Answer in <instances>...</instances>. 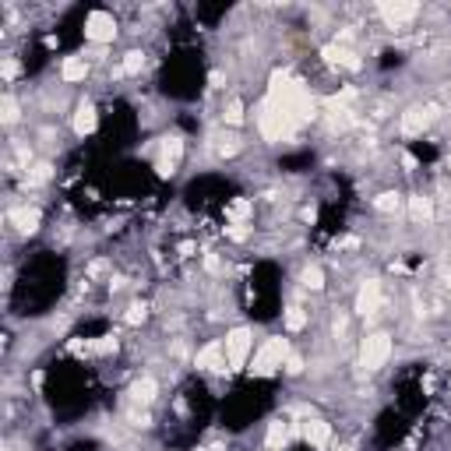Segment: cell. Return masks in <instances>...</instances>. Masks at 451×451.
<instances>
[{
  "instance_id": "cell-1",
  "label": "cell",
  "mask_w": 451,
  "mask_h": 451,
  "mask_svg": "<svg viewBox=\"0 0 451 451\" xmlns=\"http://www.w3.org/2000/svg\"><path fill=\"white\" fill-rule=\"evenodd\" d=\"M289 339H282V335H271L265 339V346L261 349H254V360H251V374L254 377H268L275 370H282L286 360H289Z\"/></svg>"
},
{
  "instance_id": "cell-2",
  "label": "cell",
  "mask_w": 451,
  "mask_h": 451,
  "mask_svg": "<svg viewBox=\"0 0 451 451\" xmlns=\"http://www.w3.org/2000/svg\"><path fill=\"white\" fill-rule=\"evenodd\" d=\"M222 346H226V360H229V370H240V366H247L251 360V349H254V335H251V328H233V332H226V339H222Z\"/></svg>"
},
{
  "instance_id": "cell-3",
  "label": "cell",
  "mask_w": 451,
  "mask_h": 451,
  "mask_svg": "<svg viewBox=\"0 0 451 451\" xmlns=\"http://www.w3.org/2000/svg\"><path fill=\"white\" fill-rule=\"evenodd\" d=\"M391 357V335H384V332H374V335H366L360 346V363L366 370H381L384 363Z\"/></svg>"
},
{
  "instance_id": "cell-4",
  "label": "cell",
  "mask_w": 451,
  "mask_h": 451,
  "mask_svg": "<svg viewBox=\"0 0 451 451\" xmlns=\"http://www.w3.org/2000/svg\"><path fill=\"white\" fill-rule=\"evenodd\" d=\"M113 36H116V21H113V14L109 11H92L89 18H85V39L89 43H113Z\"/></svg>"
},
{
  "instance_id": "cell-5",
  "label": "cell",
  "mask_w": 451,
  "mask_h": 451,
  "mask_svg": "<svg viewBox=\"0 0 451 451\" xmlns=\"http://www.w3.org/2000/svg\"><path fill=\"white\" fill-rule=\"evenodd\" d=\"M430 120H434V106H409L406 113H402V134L406 138H416V134H423L427 127H430Z\"/></svg>"
},
{
  "instance_id": "cell-6",
  "label": "cell",
  "mask_w": 451,
  "mask_h": 451,
  "mask_svg": "<svg viewBox=\"0 0 451 451\" xmlns=\"http://www.w3.org/2000/svg\"><path fill=\"white\" fill-rule=\"evenodd\" d=\"M180 156H183V138H177V134H173V138H163V156H159V163H156L159 177H173Z\"/></svg>"
},
{
  "instance_id": "cell-7",
  "label": "cell",
  "mask_w": 451,
  "mask_h": 451,
  "mask_svg": "<svg viewBox=\"0 0 451 451\" xmlns=\"http://www.w3.org/2000/svg\"><path fill=\"white\" fill-rule=\"evenodd\" d=\"M194 363H197L201 370H208V374H222V370H229V366H226V363H229L226 360V346H222V342H208V346L194 357Z\"/></svg>"
},
{
  "instance_id": "cell-8",
  "label": "cell",
  "mask_w": 451,
  "mask_h": 451,
  "mask_svg": "<svg viewBox=\"0 0 451 451\" xmlns=\"http://www.w3.org/2000/svg\"><path fill=\"white\" fill-rule=\"evenodd\" d=\"M377 310H381V282L377 278H366L360 286V293H357V314L370 317Z\"/></svg>"
},
{
  "instance_id": "cell-9",
  "label": "cell",
  "mask_w": 451,
  "mask_h": 451,
  "mask_svg": "<svg viewBox=\"0 0 451 451\" xmlns=\"http://www.w3.org/2000/svg\"><path fill=\"white\" fill-rule=\"evenodd\" d=\"M377 11H381V18H384L388 25H395V28H398L402 21H409V18H416V14H420V7H416V4H381Z\"/></svg>"
},
{
  "instance_id": "cell-10",
  "label": "cell",
  "mask_w": 451,
  "mask_h": 451,
  "mask_svg": "<svg viewBox=\"0 0 451 451\" xmlns=\"http://www.w3.org/2000/svg\"><path fill=\"white\" fill-rule=\"evenodd\" d=\"M95 127H99V113H95V106H92V102H82V106L75 109V134H78V138H89Z\"/></svg>"
},
{
  "instance_id": "cell-11",
  "label": "cell",
  "mask_w": 451,
  "mask_h": 451,
  "mask_svg": "<svg viewBox=\"0 0 451 451\" xmlns=\"http://www.w3.org/2000/svg\"><path fill=\"white\" fill-rule=\"evenodd\" d=\"M303 438H307V445H314L317 451L328 448V441H332V427L325 423V420H310L307 427H303Z\"/></svg>"
},
{
  "instance_id": "cell-12",
  "label": "cell",
  "mask_w": 451,
  "mask_h": 451,
  "mask_svg": "<svg viewBox=\"0 0 451 451\" xmlns=\"http://www.w3.org/2000/svg\"><path fill=\"white\" fill-rule=\"evenodd\" d=\"M409 215H413V222H430L434 219V201L427 194H413L409 197Z\"/></svg>"
},
{
  "instance_id": "cell-13",
  "label": "cell",
  "mask_w": 451,
  "mask_h": 451,
  "mask_svg": "<svg viewBox=\"0 0 451 451\" xmlns=\"http://www.w3.org/2000/svg\"><path fill=\"white\" fill-rule=\"evenodd\" d=\"M85 75H89L85 57H67V60L60 64V78H64V82H85Z\"/></svg>"
},
{
  "instance_id": "cell-14",
  "label": "cell",
  "mask_w": 451,
  "mask_h": 451,
  "mask_svg": "<svg viewBox=\"0 0 451 451\" xmlns=\"http://www.w3.org/2000/svg\"><path fill=\"white\" fill-rule=\"evenodd\" d=\"M11 222L18 226V233H36L39 229V212L36 208H14L11 212Z\"/></svg>"
},
{
  "instance_id": "cell-15",
  "label": "cell",
  "mask_w": 451,
  "mask_h": 451,
  "mask_svg": "<svg viewBox=\"0 0 451 451\" xmlns=\"http://www.w3.org/2000/svg\"><path fill=\"white\" fill-rule=\"evenodd\" d=\"M286 441H289V427H286L282 420H275V423L268 427V448L282 451V448H286Z\"/></svg>"
},
{
  "instance_id": "cell-16",
  "label": "cell",
  "mask_w": 451,
  "mask_h": 451,
  "mask_svg": "<svg viewBox=\"0 0 451 451\" xmlns=\"http://www.w3.org/2000/svg\"><path fill=\"white\" fill-rule=\"evenodd\" d=\"M131 395H134V402H145V406H148V402L156 398V381H152V377H141V381L134 384Z\"/></svg>"
},
{
  "instance_id": "cell-17",
  "label": "cell",
  "mask_w": 451,
  "mask_h": 451,
  "mask_svg": "<svg viewBox=\"0 0 451 451\" xmlns=\"http://www.w3.org/2000/svg\"><path fill=\"white\" fill-rule=\"evenodd\" d=\"M300 282H303V289H314V293H317V289L325 286V271L317 268V265H307L303 275H300Z\"/></svg>"
},
{
  "instance_id": "cell-18",
  "label": "cell",
  "mask_w": 451,
  "mask_h": 451,
  "mask_svg": "<svg viewBox=\"0 0 451 451\" xmlns=\"http://www.w3.org/2000/svg\"><path fill=\"white\" fill-rule=\"evenodd\" d=\"M349 57H353V53H349L346 46H325V60H328L332 67H339V64H353ZM353 67H357V64H353Z\"/></svg>"
},
{
  "instance_id": "cell-19",
  "label": "cell",
  "mask_w": 451,
  "mask_h": 451,
  "mask_svg": "<svg viewBox=\"0 0 451 451\" xmlns=\"http://www.w3.org/2000/svg\"><path fill=\"white\" fill-rule=\"evenodd\" d=\"M222 120H226V124H233V127H240V124H244V102H240V99H233V102L222 109Z\"/></svg>"
},
{
  "instance_id": "cell-20",
  "label": "cell",
  "mask_w": 451,
  "mask_h": 451,
  "mask_svg": "<svg viewBox=\"0 0 451 451\" xmlns=\"http://www.w3.org/2000/svg\"><path fill=\"white\" fill-rule=\"evenodd\" d=\"M398 205H402V197H398V194H391V190H388V194H381V197L374 201V208H377V212H398Z\"/></svg>"
},
{
  "instance_id": "cell-21",
  "label": "cell",
  "mask_w": 451,
  "mask_h": 451,
  "mask_svg": "<svg viewBox=\"0 0 451 451\" xmlns=\"http://www.w3.org/2000/svg\"><path fill=\"white\" fill-rule=\"evenodd\" d=\"M303 325H307V314H303L300 307H289V310H286V328H289V332H300Z\"/></svg>"
},
{
  "instance_id": "cell-22",
  "label": "cell",
  "mask_w": 451,
  "mask_h": 451,
  "mask_svg": "<svg viewBox=\"0 0 451 451\" xmlns=\"http://www.w3.org/2000/svg\"><path fill=\"white\" fill-rule=\"evenodd\" d=\"M141 64H145V53H127V60H124V75H134V71H141Z\"/></svg>"
},
{
  "instance_id": "cell-23",
  "label": "cell",
  "mask_w": 451,
  "mask_h": 451,
  "mask_svg": "<svg viewBox=\"0 0 451 451\" xmlns=\"http://www.w3.org/2000/svg\"><path fill=\"white\" fill-rule=\"evenodd\" d=\"M18 120V102L14 95H4V124H14Z\"/></svg>"
},
{
  "instance_id": "cell-24",
  "label": "cell",
  "mask_w": 451,
  "mask_h": 451,
  "mask_svg": "<svg viewBox=\"0 0 451 451\" xmlns=\"http://www.w3.org/2000/svg\"><path fill=\"white\" fill-rule=\"evenodd\" d=\"M138 321H145V303H131L127 307V325H138Z\"/></svg>"
},
{
  "instance_id": "cell-25",
  "label": "cell",
  "mask_w": 451,
  "mask_h": 451,
  "mask_svg": "<svg viewBox=\"0 0 451 451\" xmlns=\"http://www.w3.org/2000/svg\"><path fill=\"white\" fill-rule=\"evenodd\" d=\"M237 148H240V141H237V138H222V145H219V152H222V156H233Z\"/></svg>"
},
{
  "instance_id": "cell-26",
  "label": "cell",
  "mask_w": 451,
  "mask_h": 451,
  "mask_svg": "<svg viewBox=\"0 0 451 451\" xmlns=\"http://www.w3.org/2000/svg\"><path fill=\"white\" fill-rule=\"evenodd\" d=\"M286 370H289V374H300V370H303V360H300L296 353H289V360H286Z\"/></svg>"
},
{
  "instance_id": "cell-27",
  "label": "cell",
  "mask_w": 451,
  "mask_h": 451,
  "mask_svg": "<svg viewBox=\"0 0 451 451\" xmlns=\"http://www.w3.org/2000/svg\"><path fill=\"white\" fill-rule=\"evenodd\" d=\"M14 71H18V64H14V60H7V64H4V75H7V78H14Z\"/></svg>"
},
{
  "instance_id": "cell-28",
  "label": "cell",
  "mask_w": 451,
  "mask_h": 451,
  "mask_svg": "<svg viewBox=\"0 0 451 451\" xmlns=\"http://www.w3.org/2000/svg\"><path fill=\"white\" fill-rule=\"evenodd\" d=\"M448 166H451V156H448Z\"/></svg>"
}]
</instances>
